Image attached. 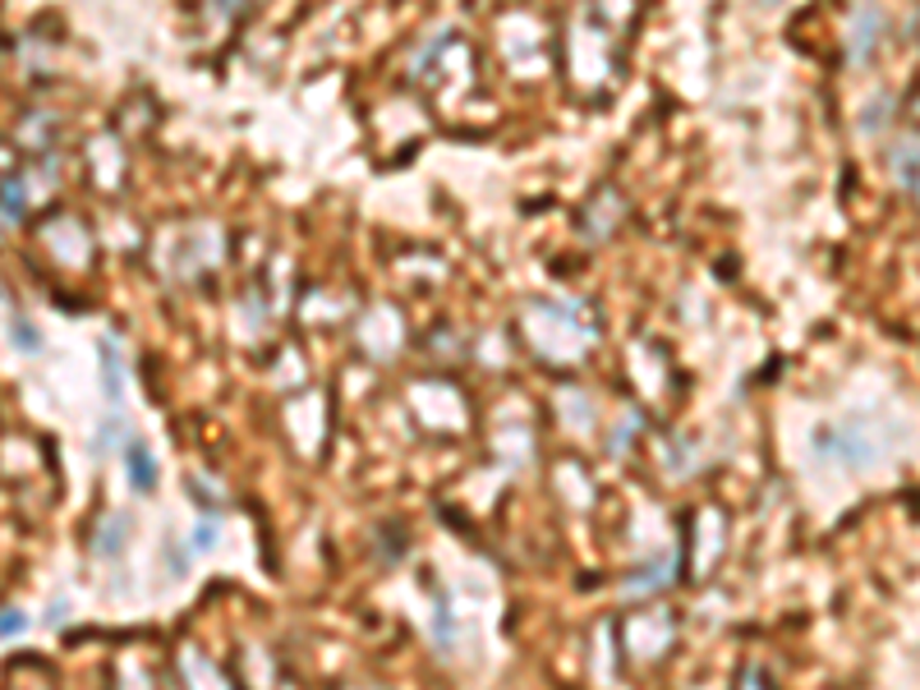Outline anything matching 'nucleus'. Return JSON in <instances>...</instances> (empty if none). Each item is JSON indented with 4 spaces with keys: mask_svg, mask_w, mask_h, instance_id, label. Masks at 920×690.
I'll list each match as a JSON object with an SVG mask.
<instances>
[{
    "mask_svg": "<svg viewBox=\"0 0 920 690\" xmlns=\"http://www.w3.org/2000/svg\"><path fill=\"white\" fill-rule=\"evenodd\" d=\"M893 176L903 184V194L911 199L916 194V133H907V139L893 148Z\"/></svg>",
    "mask_w": 920,
    "mask_h": 690,
    "instance_id": "3",
    "label": "nucleus"
},
{
    "mask_svg": "<svg viewBox=\"0 0 920 690\" xmlns=\"http://www.w3.org/2000/svg\"><path fill=\"white\" fill-rule=\"evenodd\" d=\"M874 47H879V10H860L852 24V65L870 61Z\"/></svg>",
    "mask_w": 920,
    "mask_h": 690,
    "instance_id": "2",
    "label": "nucleus"
},
{
    "mask_svg": "<svg viewBox=\"0 0 920 690\" xmlns=\"http://www.w3.org/2000/svg\"><path fill=\"white\" fill-rule=\"evenodd\" d=\"M759 5H778V0H759Z\"/></svg>",
    "mask_w": 920,
    "mask_h": 690,
    "instance_id": "9",
    "label": "nucleus"
},
{
    "mask_svg": "<svg viewBox=\"0 0 920 690\" xmlns=\"http://www.w3.org/2000/svg\"><path fill=\"white\" fill-rule=\"evenodd\" d=\"M24 207H28L24 180H5V184H0V217H5V221H18V217H24Z\"/></svg>",
    "mask_w": 920,
    "mask_h": 690,
    "instance_id": "5",
    "label": "nucleus"
},
{
    "mask_svg": "<svg viewBox=\"0 0 920 690\" xmlns=\"http://www.w3.org/2000/svg\"><path fill=\"white\" fill-rule=\"evenodd\" d=\"M102 373H106V396H111V406H121L125 369H121V350H115V341H102Z\"/></svg>",
    "mask_w": 920,
    "mask_h": 690,
    "instance_id": "4",
    "label": "nucleus"
},
{
    "mask_svg": "<svg viewBox=\"0 0 920 690\" xmlns=\"http://www.w3.org/2000/svg\"><path fill=\"white\" fill-rule=\"evenodd\" d=\"M125 539H129V521H125V515H111L106 529H102V539H97V552H102V558H115Z\"/></svg>",
    "mask_w": 920,
    "mask_h": 690,
    "instance_id": "6",
    "label": "nucleus"
},
{
    "mask_svg": "<svg viewBox=\"0 0 920 690\" xmlns=\"http://www.w3.org/2000/svg\"><path fill=\"white\" fill-rule=\"evenodd\" d=\"M125 474H129V488L148 493L156 484V460L143 443H125Z\"/></svg>",
    "mask_w": 920,
    "mask_h": 690,
    "instance_id": "1",
    "label": "nucleus"
},
{
    "mask_svg": "<svg viewBox=\"0 0 920 690\" xmlns=\"http://www.w3.org/2000/svg\"><path fill=\"white\" fill-rule=\"evenodd\" d=\"M10 630H24V617L18 612H0V636H10Z\"/></svg>",
    "mask_w": 920,
    "mask_h": 690,
    "instance_id": "8",
    "label": "nucleus"
},
{
    "mask_svg": "<svg viewBox=\"0 0 920 690\" xmlns=\"http://www.w3.org/2000/svg\"><path fill=\"white\" fill-rule=\"evenodd\" d=\"M212 544H217V521L199 525V539H193V548H212Z\"/></svg>",
    "mask_w": 920,
    "mask_h": 690,
    "instance_id": "7",
    "label": "nucleus"
}]
</instances>
